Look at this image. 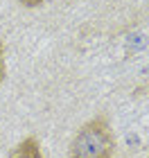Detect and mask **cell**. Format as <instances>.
Instances as JSON below:
<instances>
[{"instance_id":"3","label":"cell","mask_w":149,"mask_h":158,"mask_svg":"<svg viewBox=\"0 0 149 158\" xmlns=\"http://www.w3.org/2000/svg\"><path fill=\"white\" fill-rule=\"evenodd\" d=\"M5 75H7V63H5V48L0 43V84L5 81Z\"/></svg>"},{"instance_id":"2","label":"cell","mask_w":149,"mask_h":158,"mask_svg":"<svg viewBox=\"0 0 149 158\" xmlns=\"http://www.w3.org/2000/svg\"><path fill=\"white\" fill-rule=\"evenodd\" d=\"M9 158H43V152H41V145L36 138H25L20 140L16 147H14V152L9 154Z\"/></svg>"},{"instance_id":"4","label":"cell","mask_w":149,"mask_h":158,"mask_svg":"<svg viewBox=\"0 0 149 158\" xmlns=\"http://www.w3.org/2000/svg\"><path fill=\"white\" fill-rule=\"evenodd\" d=\"M41 2H43V0H20V5H23V7H39Z\"/></svg>"},{"instance_id":"1","label":"cell","mask_w":149,"mask_h":158,"mask_svg":"<svg viewBox=\"0 0 149 158\" xmlns=\"http://www.w3.org/2000/svg\"><path fill=\"white\" fill-rule=\"evenodd\" d=\"M115 140L106 118H93L77 131L68 158H113Z\"/></svg>"}]
</instances>
